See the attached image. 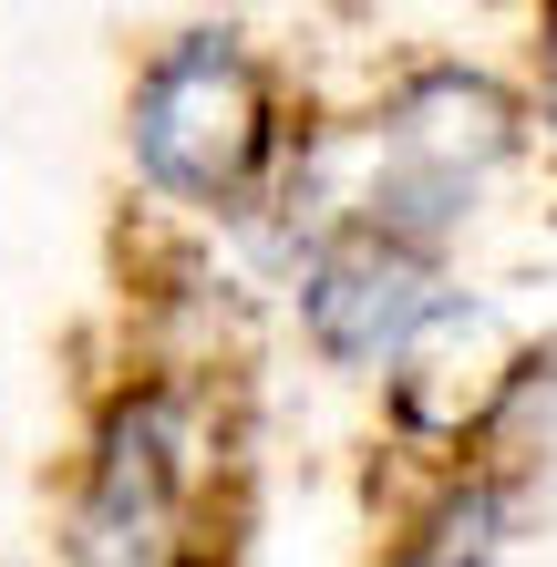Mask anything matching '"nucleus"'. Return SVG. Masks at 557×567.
I'll list each match as a JSON object with an SVG mask.
<instances>
[{"mask_svg": "<svg viewBox=\"0 0 557 567\" xmlns=\"http://www.w3.org/2000/svg\"><path fill=\"white\" fill-rule=\"evenodd\" d=\"M454 299V269L423 248H392L372 227H331V238H310V258L289 269V320H300V341L331 361V372H362V382H392L403 372V351L423 341V320H434Z\"/></svg>", "mask_w": 557, "mask_h": 567, "instance_id": "3", "label": "nucleus"}, {"mask_svg": "<svg viewBox=\"0 0 557 567\" xmlns=\"http://www.w3.org/2000/svg\"><path fill=\"white\" fill-rule=\"evenodd\" d=\"M527 351L537 341H516V320L496 310V299L454 279V299L423 320V341L403 351V372L382 382L392 433H403L413 454H434V475H454V464L485 444V423H496V403H506V382H516Z\"/></svg>", "mask_w": 557, "mask_h": 567, "instance_id": "4", "label": "nucleus"}, {"mask_svg": "<svg viewBox=\"0 0 557 567\" xmlns=\"http://www.w3.org/2000/svg\"><path fill=\"white\" fill-rule=\"evenodd\" d=\"M300 145L310 124L289 114V83L248 21H186L135 62L124 155H135V186L155 207L207 217V227H258L279 207Z\"/></svg>", "mask_w": 557, "mask_h": 567, "instance_id": "1", "label": "nucleus"}, {"mask_svg": "<svg viewBox=\"0 0 557 567\" xmlns=\"http://www.w3.org/2000/svg\"><path fill=\"white\" fill-rule=\"evenodd\" d=\"M527 114H537V135H547V155H557V0L537 11V93H527Z\"/></svg>", "mask_w": 557, "mask_h": 567, "instance_id": "5", "label": "nucleus"}, {"mask_svg": "<svg viewBox=\"0 0 557 567\" xmlns=\"http://www.w3.org/2000/svg\"><path fill=\"white\" fill-rule=\"evenodd\" d=\"M217 475H227L217 382L196 361L124 372L83 423L62 567H227V537H207Z\"/></svg>", "mask_w": 557, "mask_h": 567, "instance_id": "2", "label": "nucleus"}]
</instances>
